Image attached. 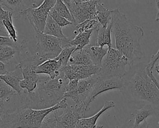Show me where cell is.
<instances>
[{"instance_id": "cell-40", "label": "cell", "mask_w": 159, "mask_h": 128, "mask_svg": "<svg viewBox=\"0 0 159 128\" xmlns=\"http://www.w3.org/2000/svg\"><path fill=\"white\" fill-rule=\"evenodd\" d=\"M63 2H64V3L68 6L71 2H72V0H62Z\"/></svg>"}, {"instance_id": "cell-17", "label": "cell", "mask_w": 159, "mask_h": 128, "mask_svg": "<svg viewBox=\"0 0 159 128\" xmlns=\"http://www.w3.org/2000/svg\"><path fill=\"white\" fill-rule=\"evenodd\" d=\"M35 71L37 74H45L54 79L60 74L58 62L55 59L47 60L36 67Z\"/></svg>"}, {"instance_id": "cell-4", "label": "cell", "mask_w": 159, "mask_h": 128, "mask_svg": "<svg viewBox=\"0 0 159 128\" xmlns=\"http://www.w3.org/2000/svg\"><path fill=\"white\" fill-rule=\"evenodd\" d=\"M68 107L66 98H63L55 106L43 109L18 107L1 114L2 124L0 128H39L44 119L51 112Z\"/></svg>"}, {"instance_id": "cell-25", "label": "cell", "mask_w": 159, "mask_h": 128, "mask_svg": "<svg viewBox=\"0 0 159 128\" xmlns=\"http://www.w3.org/2000/svg\"><path fill=\"white\" fill-rule=\"evenodd\" d=\"M27 40L25 37L19 39L17 42H14L10 37L0 36V46H9L13 47L20 52H22L27 47Z\"/></svg>"}, {"instance_id": "cell-41", "label": "cell", "mask_w": 159, "mask_h": 128, "mask_svg": "<svg viewBox=\"0 0 159 128\" xmlns=\"http://www.w3.org/2000/svg\"><path fill=\"white\" fill-rule=\"evenodd\" d=\"M154 69H155V71L157 72L158 75L159 76V65H157V66H155V67H154Z\"/></svg>"}, {"instance_id": "cell-44", "label": "cell", "mask_w": 159, "mask_h": 128, "mask_svg": "<svg viewBox=\"0 0 159 128\" xmlns=\"http://www.w3.org/2000/svg\"><path fill=\"white\" fill-rule=\"evenodd\" d=\"M103 127H102V126H98V127H97V128H102Z\"/></svg>"}, {"instance_id": "cell-26", "label": "cell", "mask_w": 159, "mask_h": 128, "mask_svg": "<svg viewBox=\"0 0 159 128\" xmlns=\"http://www.w3.org/2000/svg\"><path fill=\"white\" fill-rule=\"evenodd\" d=\"M53 9L62 17H65L71 22L73 27L75 26V21L73 16L70 12L67 6L64 3L62 0H56V3L53 7Z\"/></svg>"}, {"instance_id": "cell-38", "label": "cell", "mask_w": 159, "mask_h": 128, "mask_svg": "<svg viewBox=\"0 0 159 128\" xmlns=\"http://www.w3.org/2000/svg\"><path fill=\"white\" fill-rule=\"evenodd\" d=\"M155 3L157 8V14L155 21H159V0H155Z\"/></svg>"}, {"instance_id": "cell-32", "label": "cell", "mask_w": 159, "mask_h": 128, "mask_svg": "<svg viewBox=\"0 0 159 128\" xmlns=\"http://www.w3.org/2000/svg\"><path fill=\"white\" fill-rule=\"evenodd\" d=\"M50 116L46 117L42 126L39 128H57L56 125V119L55 116L54 111L51 112Z\"/></svg>"}, {"instance_id": "cell-13", "label": "cell", "mask_w": 159, "mask_h": 128, "mask_svg": "<svg viewBox=\"0 0 159 128\" xmlns=\"http://www.w3.org/2000/svg\"><path fill=\"white\" fill-rule=\"evenodd\" d=\"M35 0H0V3L6 10L11 11L16 19L24 18L25 11L34 8Z\"/></svg>"}, {"instance_id": "cell-31", "label": "cell", "mask_w": 159, "mask_h": 128, "mask_svg": "<svg viewBox=\"0 0 159 128\" xmlns=\"http://www.w3.org/2000/svg\"><path fill=\"white\" fill-rule=\"evenodd\" d=\"M49 15L52 17V19L61 27H65L66 26H72V22L65 19V17L61 16L54 9L53 7L50 11Z\"/></svg>"}, {"instance_id": "cell-43", "label": "cell", "mask_w": 159, "mask_h": 128, "mask_svg": "<svg viewBox=\"0 0 159 128\" xmlns=\"http://www.w3.org/2000/svg\"><path fill=\"white\" fill-rule=\"evenodd\" d=\"M72 1L75 2H80L81 1H82L81 0H72Z\"/></svg>"}, {"instance_id": "cell-11", "label": "cell", "mask_w": 159, "mask_h": 128, "mask_svg": "<svg viewBox=\"0 0 159 128\" xmlns=\"http://www.w3.org/2000/svg\"><path fill=\"white\" fill-rule=\"evenodd\" d=\"M99 77L98 74H95L88 78L79 80L76 88L70 92H65L64 97L71 99L75 104H80L88 111L84 107V103L92 91L94 84L98 81Z\"/></svg>"}, {"instance_id": "cell-12", "label": "cell", "mask_w": 159, "mask_h": 128, "mask_svg": "<svg viewBox=\"0 0 159 128\" xmlns=\"http://www.w3.org/2000/svg\"><path fill=\"white\" fill-rule=\"evenodd\" d=\"M100 67L96 65L82 66L68 64L60 69V71L68 80H81L91 76L98 74Z\"/></svg>"}, {"instance_id": "cell-20", "label": "cell", "mask_w": 159, "mask_h": 128, "mask_svg": "<svg viewBox=\"0 0 159 128\" xmlns=\"http://www.w3.org/2000/svg\"><path fill=\"white\" fill-rule=\"evenodd\" d=\"M68 64L82 66L94 65L93 64L89 54L84 48L82 49H75L69 59Z\"/></svg>"}, {"instance_id": "cell-35", "label": "cell", "mask_w": 159, "mask_h": 128, "mask_svg": "<svg viewBox=\"0 0 159 128\" xmlns=\"http://www.w3.org/2000/svg\"><path fill=\"white\" fill-rule=\"evenodd\" d=\"M6 64L0 61V75H4L8 72Z\"/></svg>"}, {"instance_id": "cell-42", "label": "cell", "mask_w": 159, "mask_h": 128, "mask_svg": "<svg viewBox=\"0 0 159 128\" xmlns=\"http://www.w3.org/2000/svg\"><path fill=\"white\" fill-rule=\"evenodd\" d=\"M2 124V117H1V114H0V127Z\"/></svg>"}, {"instance_id": "cell-1", "label": "cell", "mask_w": 159, "mask_h": 128, "mask_svg": "<svg viewBox=\"0 0 159 128\" xmlns=\"http://www.w3.org/2000/svg\"><path fill=\"white\" fill-rule=\"evenodd\" d=\"M68 81L62 73L54 79L45 74H39L37 88L31 92L25 90L18 95L20 107L43 109L57 104L64 97Z\"/></svg>"}, {"instance_id": "cell-28", "label": "cell", "mask_w": 159, "mask_h": 128, "mask_svg": "<svg viewBox=\"0 0 159 128\" xmlns=\"http://www.w3.org/2000/svg\"><path fill=\"white\" fill-rule=\"evenodd\" d=\"M18 96V94L9 86L0 79V101L7 102L12 96Z\"/></svg>"}, {"instance_id": "cell-19", "label": "cell", "mask_w": 159, "mask_h": 128, "mask_svg": "<svg viewBox=\"0 0 159 128\" xmlns=\"http://www.w3.org/2000/svg\"><path fill=\"white\" fill-rule=\"evenodd\" d=\"M112 23L107 26V27H104L99 24V27L96 31L97 32V39L96 46L104 47V46H107L108 48L112 47L111 34L112 32Z\"/></svg>"}, {"instance_id": "cell-39", "label": "cell", "mask_w": 159, "mask_h": 128, "mask_svg": "<svg viewBox=\"0 0 159 128\" xmlns=\"http://www.w3.org/2000/svg\"><path fill=\"white\" fill-rule=\"evenodd\" d=\"M44 0H35L34 1V8L37 7L39 6L43 1Z\"/></svg>"}, {"instance_id": "cell-18", "label": "cell", "mask_w": 159, "mask_h": 128, "mask_svg": "<svg viewBox=\"0 0 159 128\" xmlns=\"http://www.w3.org/2000/svg\"><path fill=\"white\" fill-rule=\"evenodd\" d=\"M84 48L89 54L93 64L101 67L102 60L108 51V47L105 48L104 47L89 44Z\"/></svg>"}, {"instance_id": "cell-30", "label": "cell", "mask_w": 159, "mask_h": 128, "mask_svg": "<svg viewBox=\"0 0 159 128\" xmlns=\"http://www.w3.org/2000/svg\"><path fill=\"white\" fill-rule=\"evenodd\" d=\"M13 14L12 13L5 9L0 3V32L4 35V36H8V34L4 27L3 21L5 19H12Z\"/></svg>"}, {"instance_id": "cell-33", "label": "cell", "mask_w": 159, "mask_h": 128, "mask_svg": "<svg viewBox=\"0 0 159 128\" xmlns=\"http://www.w3.org/2000/svg\"><path fill=\"white\" fill-rule=\"evenodd\" d=\"M159 59V49L157 51V52L155 54L152 55L150 62L147 65V69H148L150 71H152L153 69H154L155 64L156 63L157 61Z\"/></svg>"}, {"instance_id": "cell-3", "label": "cell", "mask_w": 159, "mask_h": 128, "mask_svg": "<svg viewBox=\"0 0 159 128\" xmlns=\"http://www.w3.org/2000/svg\"><path fill=\"white\" fill-rule=\"evenodd\" d=\"M130 66L123 77L121 91L130 99L148 102L159 109V89L148 74L147 65L139 63Z\"/></svg>"}, {"instance_id": "cell-37", "label": "cell", "mask_w": 159, "mask_h": 128, "mask_svg": "<svg viewBox=\"0 0 159 128\" xmlns=\"http://www.w3.org/2000/svg\"><path fill=\"white\" fill-rule=\"evenodd\" d=\"M147 70H148V74L150 75V76L151 77L152 79L153 80V81L155 82V84L156 86H157L158 89H159V82H158V81L156 79V78L154 77V76H153V74L152 71H150L148 69H147Z\"/></svg>"}, {"instance_id": "cell-22", "label": "cell", "mask_w": 159, "mask_h": 128, "mask_svg": "<svg viewBox=\"0 0 159 128\" xmlns=\"http://www.w3.org/2000/svg\"><path fill=\"white\" fill-rule=\"evenodd\" d=\"M155 114V111L153 107L147 104L144 107L140 109L135 110L132 113V116L134 118V126H137L143 122L147 119V117Z\"/></svg>"}, {"instance_id": "cell-36", "label": "cell", "mask_w": 159, "mask_h": 128, "mask_svg": "<svg viewBox=\"0 0 159 128\" xmlns=\"http://www.w3.org/2000/svg\"><path fill=\"white\" fill-rule=\"evenodd\" d=\"M148 127H149V123L147 121V120H145L143 122H142L140 124L137 126H133L131 128H148Z\"/></svg>"}, {"instance_id": "cell-45", "label": "cell", "mask_w": 159, "mask_h": 128, "mask_svg": "<svg viewBox=\"0 0 159 128\" xmlns=\"http://www.w3.org/2000/svg\"><path fill=\"white\" fill-rule=\"evenodd\" d=\"M96 1H98V2H99V1H101V0H96Z\"/></svg>"}, {"instance_id": "cell-15", "label": "cell", "mask_w": 159, "mask_h": 128, "mask_svg": "<svg viewBox=\"0 0 159 128\" xmlns=\"http://www.w3.org/2000/svg\"><path fill=\"white\" fill-rule=\"evenodd\" d=\"M22 79L23 76L22 69L19 63L16 65L13 71H8L4 75H0V79L12 88L18 94V95H19L23 91L19 84L20 81Z\"/></svg>"}, {"instance_id": "cell-2", "label": "cell", "mask_w": 159, "mask_h": 128, "mask_svg": "<svg viewBox=\"0 0 159 128\" xmlns=\"http://www.w3.org/2000/svg\"><path fill=\"white\" fill-rule=\"evenodd\" d=\"M111 23L115 48L127 57L130 66L134 65L143 56L140 44L144 35L143 29L133 24L119 9H112Z\"/></svg>"}, {"instance_id": "cell-14", "label": "cell", "mask_w": 159, "mask_h": 128, "mask_svg": "<svg viewBox=\"0 0 159 128\" xmlns=\"http://www.w3.org/2000/svg\"><path fill=\"white\" fill-rule=\"evenodd\" d=\"M54 113L57 128H76L78 120L81 119L73 106H68L60 116L58 115L57 111H55Z\"/></svg>"}, {"instance_id": "cell-29", "label": "cell", "mask_w": 159, "mask_h": 128, "mask_svg": "<svg viewBox=\"0 0 159 128\" xmlns=\"http://www.w3.org/2000/svg\"><path fill=\"white\" fill-rule=\"evenodd\" d=\"M99 26V23L97 20L95 19H89L86 20L80 24H77L75 28L77 30L78 32H86L88 31L93 30L94 31H97Z\"/></svg>"}, {"instance_id": "cell-27", "label": "cell", "mask_w": 159, "mask_h": 128, "mask_svg": "<svg viewBox=\"0 0 159 128\" xmlns=\"http://www.w3.org/2000/svg\"><path fill=\"white\" fill-rule=\"evenodd\" d=\"M76 49V46H68L62 49L59 55L55 58L56 61H58L60 70L63 67L66 66L68 64L69 59L73 52V51Z\"/></svg>"}, {"instance_id": "cell-5", "label": "cell", "mask_w": 159, "mask_h": 128, "mask_svg": "<svg viewBox=\"0 0 159 128\" xmlns=\"http://www.w3.org/2000/svg\"><path fill=\"white\" fill-rule=\"evenodd\" d=\"M128 65L129 60L125 55L116 48L109 47L98 75L102 77H123L127 72L126 67Z\"/></svg>"}, {"instance_id": "cell-6", "label": "cell", "mask_w": 159, "mask_h": 128, "mask_svg": "<svg viewBox=\"0 0 159 128\" xmlns=\"http://www.w3.org/2000/svg\"><path fill=\"white\" fill-rule=\"evenodd\" d=\"M37 41V52L35 58L39 64L56 58L63 49L62 39L35 31Z\"/></svg>"}, {"instance_id": "cell-23", "label": "cell", "mask_w": 159, "mask_h": 128, "mask_svg": "<svg viewBox=\"0 0 159 128\" xmlns=\"http://www.w3.org/2000/svg\"><path fill=\"white\" fill-rule=\"evenodd\" d=\"M43 33L60 39L66 37L62 32V27L60 26L49 14L47 17Z\"/></svg>"}, {"instance_id": "cell-8", "label": "cell", "mask_w": 159, "mask_h": 128, "mask_svg": "<svg viewBox=\"0 0 159 128\" xmlns=\"http://www.w3.org/2000/svg\"><path fill=\"white\" fill-rule=\"evenodd\" d=\"M99 76L98 81L94 84L92 91L84 103V107L88 110L90 104L100 94L114 89L121 91L124 87V79L123 77Z\"/></svg>"}, {"instance_id": "cell-24", "label": "cell", "mask_w": 159, "mask_h": 128, "mask_svg": "<svg viewBox=\"0 0 159 128\" xmlns=\"http://www.w3.org/2000/svg\"><path fill=\"white\" fill-rule=\"evenodd\" d=\"M94 31L91 30L86 32H78L77 35L70 40V45L76 46V49H82L89 44L90 37Z\"/></svg>"}, {"instance_id": "cell-16", "label": "cell", "mask_w": 159, "mask_h": 128, "mask_svg": "<svg viewBox=\"0 0 159 128\" xmlns=\"http://www.w3.org/2000/svg\"><path fill=\"white\" fill-rule=\"evenodd\" d=\"M115 103L112 101H107L104 103V105L101 109L98 111L94 116L87 117L82 118L78 120L76 128H97V121L99 117L108 109L114 107Z\"/></svg>"}, {"instance_id": "cell-10", "label": "cell", "mask_w": 159, "mask_h": 128, "mask_svg": "<svg viewBox=\"0 0 159 128\" xmlns=\"http://www.w3.org/2000/svg\"><path fill=\"white\" fill-rule=\"evenodd\" d=\"M98 2L96 0H85L80 2H75L72 1L67 7L74 17L75 26L86 20H97L96 11Z\"/></svg>"}, {"instance_id": "cell-34", "label": "cell", "mask_w": 159, "mask_h": 128, "mask_svg": "<svg viewBox=\"0 0 159 128\" xmlns=\"http://www.w3.org/2000/svg\"><path fill=\"white\" fill-rule=\"evenodd\" d=\"M78 81L77 79H73V80H70L68 81V82L66 84V92H70L71 91L75 90L77 86H78Z\"/></svg>"}, {"instance_id": "cell-9", "label": "cell", "mask_w": 159, "mask_h": 128, "mask_svg": "<svg viewBox=\"0 0 159 128\" xmlns=\"http://www.w3.org/2000/svg\"><path fill=\"white\" fill-rule=\"evenodd\" d=\"M23 79L20 81V87L28 92H33L37 86L39 74H36L35 69L39 64L35 59L34 56L29 57L19 62Z\"/></svg>"}, {"instance_id": "cell-21", "label": "cell", "mask_w": 159, "mask_h": 128, "mask_svg": "<svg viewBox=\"0 0 159 128\" xmlns=\"http://www.w3.org/2000/svg\"><path fill=\"white\" fill-rule=\"evenodd\" d=\"M112 9L106 7L99 2L96 4V19L102 26L106 27L111 23L112 19Z\"/></svg>"}, {"instance_id": "cell-7", "label": "cell", "mask_w": 159, "mask_h": 128, "mask_svg": "<svg viewBox=\"0 0 159 128\" xmlns=\"http://www.w3.org/2000/svg\"><path fill=\"white\" fill-rule=\"evenodd\" d=\"M56 0H44L38 7L27 9L24 13L35 31L43 32L50 11L54 7Z\"/></svg>"}]
</instances>
